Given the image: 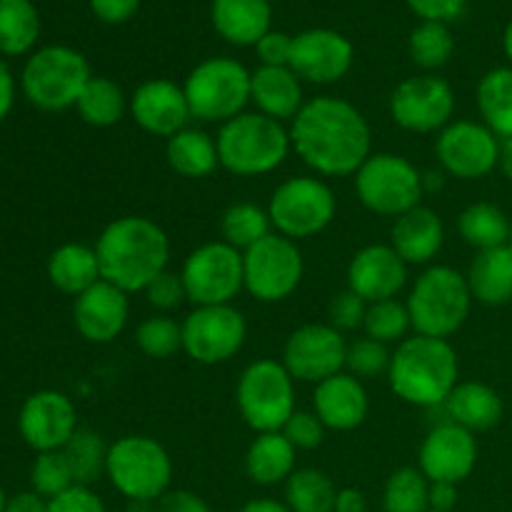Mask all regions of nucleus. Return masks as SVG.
I'll return each mask as SVG.
<instances>
[{
    "label": "nucleus",
    "instance_id": "47",
    "mask_svg": "<svg viewBox=\"0 0 512 512\" xmlns=\"http://www.w3.org/2000/svg\"><path fill=\"white\" fill-rule=\"evenodd\" d=\"M325 425L320 423V418L308 410H295L293 418L285 423V428L280 433L295 445V450H315L323 445L325 440Z\"/></svg>",
    "mask_w": 512,
    "mask_h": 512
},
{
    "label": "nucleus",
    "instance_id": "1",
    "mask_svg": "<svg viewBox=\"0 0 512 512\" xmlns=\"http://www.w3.org/2000/svg\"><path fill=\"white\" fill-rule=\"evenodd\" d=\"M290 143L298 158L325 178H345L373 155V133L353 103L318 95L290 120Z\"/></svg>",
    "mask_w": 512,
    "mask_h": 512
},
{
    "label": "nucleus",
    "instance_id": "51",
    "mask_svg": "<svg viewBox=\"0 0 512 512\" xmlns=\"http://www.w3.org/2000/svg\"><path fill=\"white\" fill-rule=\"evenodd\" d=\"M408 5L420 20L450 23V20H455L463 15L468 0H408Z\"/></svg>",
    "mask_w": 512,
    "mask_h": 512
},
{
    "label": "nucleus",
    "instance_id": "38",
    "mask_svg": "<svg viewBox=\"0 0 512 512\" xmlns=\"http://www.w3.org/2000/svg\"><path fill=\"white\" fill-rule=\"evenodd\" d=\"M220 233L228 245L245 253L248 248L258 245L260 240L275 233L270 223L268 208H260L255 203H235L230 205L220 220Z\"/></svg>",
    "mask_w": 512,
    "mask_h": 512
},
{
    "label": "nucleus",
    "instance_id": "21",
    "mask_svg": "<svg viewBox=\"0 0 512 512\" xmlns=\"http://www.w3.org/2000/svg\"><path fill=\"white\" fill-rule=\"evenodd\" d=\"M130 115L138 128L158 138H173L175 133L188 128L193 118L183 85L165 78L145 80L135 88L130 95Z\"/></svg>",
    "mask_w": 512,
    "mask_h": 512
},
{
    "label": "nucleus",
    "instance_id": "19",
    "mask_svg": "<svg viewBox=\"0 0 512 512\" xmlns=\"http://www.w3.org/2000/svg\"><path fill=\"white\" fill-rule=\"evenodd\" d=\"M78 410L73 400L58 390H38L23 403L18 415L20 438L35 453L63 450L78 430Z\"/></svg>",
    "mask_w": 512,
    "mask_h": 512
},
{
    "label": "nucleus",
    "instance_id": "63",
    "mask_svg": "<svg viewBox=\"0 0 512 512\" xmlns=\"http://www.w3.org/2000/svg\"><path fill=\"white\" fill-rule=\"evenodd\" d=\"M510 248H512V233H510Z\"/></svg>",
    "mask_w": 512,
    "mask_h": 512
},
{
    "label": "nucleus",
    "instance_id": "48",
    "mask_svg": "<svg viewBox=\"0 0 512 512\" xmlns=\"http://www.w3.org/2000/svg\"><path fill=\"white\" fill-rule=\"evenodd\" d=\"M143 293L145 298H148V303L153 305L155 310H163V313H170V310L180 308V305L188 300L183 278H180V273H170V270L160 273L158 278L143 290Z\"/></svg>",
    "mask_w": 512,
    "mask_h": 512
},
{
    "label": "nucleus",
    "instance_id": "13",
    "mask_svg": "<svg viewBox=\"0 0 512 512\" xmlns=\"http://www.w3.org/2000/svg\"><path fill=\"white\" fill-rule=\"evenodd\" d=\"M305 260L298 243L270 233L243 253L245 290L260 303H280L298 290Z\"/></svg>",
    "mask_w": 512,
    "mask_h": 512
},
{
    "label": "nucleus",
    "instance_id": "64",
    "mask_svg": "<svg viewBox=\"0 0 512 512\" xmlns=\"http://www.w3.org/2000/svg\"><path fill=\"white\" fill-rule=\"evenodd\" d=\"M428 512H438V510H428Z\"/></svg>",
    "mask_w": 512,
    "mask_h": 512
},
{
    "label": "nucleus",
    "instance_id": "8",
    "mask_svg": "<svg viewBox=\"0 0 512 512\" xmlns=\"http://www.w3.org/2000/svg\"><path fill=\"white\" fill-rule=\"evenodd\" d=\"M235 403L255 433H280L298 410L293 375L273 358L255 360L240 375Z\"/></svg>",
    "mask_w": 512,
    "mask_h": 512
},
{
    "label": "nucleus",
    "instance_id": "7",
    "mask_svg": "<svg viewBox=\"0 0 512 512\" xmlns=\"http://www.w3.org/2000/svg\"><path fill=\"white\" fill-rule=\"evenodd\" d=\"M90 78L93 73L83 53L68 45H45L25 63L20 88L35 108L58 113L75 108Z\"/></svg>",
    "mask_w": 512,
    "mask_h": 512
},
{
    "label": "nucleus",
    "instance_id": "45",
    "mask_svg": "<svg viewBox=\"0 0 512 512\" xmlns=\"http://www.w3.org/2000/svg\"><path fill=\"white\" fill-rule=\"evenodd\" d=\"M390 360L393 353L388 350V345L378 343L373 338H358L355 343H348V358H345V368L350 375H355L358 380L378 378V375H388Z\"/></svg>",
    "mask_w": 512,
    "mask_h": 512
},
{
    "label": "nucleus",
    "instance_id": "40",
    "mask_svg": "<svg viewBox=\"0 0 512 512\" xmlns=\"http://www.w3.org/2000/svg\"><path fill=\"white\" fill-rule=\"evenodd\" d=\"M108 448L110 445H105L103 438H100L95 430H75V435L63 448V455L68 458L70 470H73L75 485L90 488V485L105 473V465H108Z\"/></svg>",
    "mask_w": 512,
    "mask_h": 512
},
{
    "label": "nucleus",
    "instance_id": "39",
    "mask_svg": "<svg viewBox=\"0 0 512 512\" xmlns=\"http://www.w3.org/2000/svg\"><path fill=\"white\" fill-rule=\"evenodd\" d=\"M408 53L418 68L425 73L445 68L455 53V38L450 33L448 23H433L423 20L408 38Z\"/></svg>",
    "mask_w": 512,
    "mask_h": 512
},
{
    "label": "nucleus",
    "instance_id": "49",
    "mask_svg": "<svg viewBox=\"0 0 512 512\" xmlns=\"http://www.w3.org/2000/svg\"><path fill=\"white\" fill-rule=\"evenodd\" d=\"M260 65H270V68H288L290 55H293V35L283 33V30H270L255 45Z\"/></svg>",
    "mask_w": 512,
    "mask_h": 512
},
{
    "label": "nucleus",
    "instance_id": "11",
    "mask_svg": "<svg viewBox=\"0 0 512 512\" xmlns=\"http://www.w3.org/2000/svg\"><path fill=\"white\" fill-rule=\"evenodd\" d=\"M338 213V200L330 185L320 178L298 175L275 188L268 203L273 230L290 240H308L330 228Z\"/></svg>",
    "mask_w": 512,
    "mask_h": 512
},
{
    "label": "nucleus",
    "instance_id": "3",
    "mask_svg": "<svg viewBox=\"0 0 512 512\" xmlns=\"http://www.w3.org/2000/svg\"><path fill=\"white\" fill-rule=\"evenodd\" d=\"M460 360L450 340L413 335L398 343L388 370L390 390L415 408H443L460 383Z\"/></svg>",
    "mask_w": 512,
    "mask_h": 512
},
{
    "label": "nucleus",
    "instance_id": "59",
    "mask_svg": "<svg viewBox=\"0 0 512 512\" xmlns=\"http://www.w3.org/2000/svg\"><path fill=\"white\" fill-rule=\"evenodd\" d=\"M498 168L503 170L505 178L512 183V138H505L500 140V163Z\"/></svg>",
    "mask_w": 512,
    "mask_h": 512
},
{
    "label": "nucleus",
    "instance_id": "34",
    "mask_svg": "<svg viewBox=\"0 0 512 512\" xmlns=\"http://www.w3.org/2000/svg\"><path fill=\"white\" fill-rule=\"evenodd\" d=\"M458 233L470 248H475L480 253V250H493L510 245L512 223L498 205L473 203L460 213Z\"/></svg>",
    "mask_w": 512,
    "mask_h": 512
},
{
    "label": "nucleus",
    "instance_id": "15",
    "mask_svg": "<svg viewBox=\"0 0 512 512\" xmlns=\"http://www.w3.org/2000/svg\"><path fill=\"white\" fill-rule=\"evenodd\" d=\"M455 93L448 80L433 73L413 75L390 93V118L408 133H440L453 123Z\"/></svg>",
    "mask_w": 512,
    "mask_h": 512
},
{
    "label": "nucleus",
    "instance_id": "6",
    "mask_svg": "<svg viewBox=\"0 0 512 512\" xmlns=\"http://www.w3.org/2000/svg\"><path fill=\"white\" fill-rule=\"evenodd\" d=\"M105 475L130 503H155L173 483V460L158 440L125 435L108 448Z\"/></svg>",
    "mask_w": 512,
    "mask_h": 512
},
{
    "label": "nucleus",
    "instance_id": "43",
    "mask_svg": "<svg viewBox=\"0 0 512 512\" xmlns=\"http://www.w3.org/2000/svg\"><path fill=\"white\" fill-rule=\"evenodd\" d=\"M135 343L143 350L148 358L165 360L183 350V328L175 323L173 318L165 315H153V318L143 320L135 330Z\"/></svg>",
    "mask_w": 512,
    "mask_h": 512
},
{
    "label": "nucleus",
    "instance_id": "56",
    "mask_svg": "<svg viewBox=\"0 0 512 512\" xmlns=\"http://www.w3.org/2000/svg\"><path fill=\"white\" fill-rule=\"evenodd\" d=\"M15 103V80L13 73H10L8 65L0 60V123L8 118V113L13 110Z\"/></svg>",
    "mask_w": 512,
    "mask_h": 512
},
{
    "label": "nucleus",
    "instance_id": "9",
    "mask_svg": "<svg viewBox=\"0 0 512 512\" xmlns=\"http://www.w3.org/2000/svg\"><path fill=\"white\" fill-rule=\"evenodd\" d=\"M250 70L233 58H208L195 65L183 90L190 115L203 123H228L250 103Z\"/></svg>",
    "mask_w": 512,
    "mask_h": 512
},
{
    "label": "nucleus",
    "instance_id": "24",
    "mask_svg": "<svg viewBox=\"0 0 512 512\" xmlns=\"http://www.w3.org/2000/svg\"><path fill=\"white\" fill-rule=\"evenodd\" d=\"M368 390L355 375L338 373L315 385L313 413L328 430L348 433L360 428L368 418Z\"/></svg>",
    "mask_w": 512,
    "mask_h": 512
},
{
    "label": "nucleus",
    "instance_id": "30",
    "mask_svg": "<svg viewBox=\"0 0 512 512\" xmlns=\"http://www.w3.org/2000/svg\"><path fill=\"white\" fill-rule=\"evenodd\" d=\"M295 445L283 433H260L245 453V473L255 485L273 488L295 473Z\"/></svg>",
    "mask_w": 512,
    "mask_h": 512
},
{
    "label": "nucleus",
    "instance_id": "14",
    "mask_svg": "<svg viewBox=\"0 0 512 512\" xmlns=\"http://www.w3.org/2000/svg\"><path fill=\"white\" fill-rule=\"evenodd\" d=\"M183 328V350L200 365H220L243 350L248 338L245 315L233 305H200L190 310Z\"/></svg>",
    "mask_w": 512,
    "mask_h": 512
},
{
    "label": "nucleus",
    "instance_id": "17",
    "mask_svg": "<svg viewBox=\"0 0 512 512\" xmlns=\"http://www.w3.org/2000/svg\"><path fill=\"white\" fill-rule=\"evenodd\" d=\"M345 358L348 343L330 323H308L293 330L283 348L285 370L300 383L318 385L343 373Z\"/></svg>",
    "mask_w": 512,
    "mask_h": 512
},
{
    "label": "nucleus",
    "instance_id": "37",
    "mask_svg": "<svg viewBox=\"0 0 512 512\" xmlns=\"http://www.w3.org/2000/svg\"><path fill=\"white\" fill-rule=\"evenodd\" d=\"M338 488L328 473L300 468L285 483V505L293 512H335Z\"/></svg>",
    "mask_w": 512,
    "mask_h": 512
},
{
    "label": "nucleus",
    "instance_id": "25",
    "mask_svg": "<svg viewBox=\"0 0 512 512\" xmlns=\"http://www.w3.org/2000/svg\"><path fill=\"white\" fill-rule=\"evenodd\" d=\"M445 245V225L433 208L408 210L395 218L390 230V248L408 265H428L438 258Z\"/></svg>",
    "mask_w": 512,
    "mask_h": 512
},
{
    "label": "nucleus",
    "instance_id": "55",
    "mask_svg": "<svg viewBox=\"0 0 512 512\" xmlns=\"http://www.w3.org/2000/svg\"><path fill=\"white\" fill-rule=\"evenodd\" d=\"M5 512H48V500L43 495H38L35 490L30 493H18L13 498H8Z\"/></svg>",
    "mask_w": 512,
    "mask_h": 512
},
{
    "label": "nucleus",
    "instance_id": "31",
    "mask_svg": "<svg viewBox=\"0 0 512 512\" xmlns=\"http://www.w3.org/2000/svg\"><path fill=\"white\" fill-rule=\"evenodd\" d=\"M48 280L60 293L78 298L95 283H100V265L95 248L83 243H65L48 258Z\"/></svg>",
    "mask_w": 512,
    "mask_h": 512
},
{
    "label": "nucleus",
    "instance_id": "44",
    "mask_svg": "<svg viewBox=\"0 0 512 512\" xmlns=\"http://www.w3.org/2000/svg\"><path fill=\"white\" fill-rule=\"evenodd\" d=\"M30 483L38 495H43L45 500H53L58 495H63L65 490H70L75 485L73 470H70L68 458L63 455V450H50V453H38L35 458L33 470H30Z\"/></svg>",
    "mask_w": 512,
    "mask_h": 512
},
{
    "label": "nucleus",
    "instance_id": "52",
    "mask_svg": "<svg viewBox=\"0 0 512 512\" xmlns=\"http://www.w3.org/2000/svg\"><path fill=\"white\" fill-rule=\"evenodd\" d=\"M140 8V0H90V10L98 20L108 25H120L133 18Z\"/></svg>",
    "mask_w": 512,
    "mask_h": 512
},
{
    "label": "nucleus",
    "instance_id": "23",
    "mask_svg": "<svg viewBox=\"0 0 512 512\" xmlns=\"http://www.w3.org/2000/svg\"><path fill=\"white\" fill-rule=\"evenodd\" d=\"M130 318L128 293L115 288L108 280H100L93 288L80 293L73 305V320L78 333L88 343H113L125 330Z\"/></svg>",
    "mask_w": 512,
    "mask_h": 512
},
{
    "label": "nucleus",
    "instance_id": "18",
    "mask_svg": "<svg viewBox=\"0 0 512 512\" xmlns=\"http://www.w3.org/2000/svg\"><path fill=\"white\" fill-rule=\"evenodd\" d=\"M355 48L343 33L330 28H310L293 35V55L288 68L313 85H333L350 73Z\"/></svg>",
    "mask_w": 512,
    "mask_h": 512
},
{
    "label": "nucleus",
    "instance_id": "41",
    "mask_svg": "<svg viewBox=\"0 0 512 512\" xmlns=\"http://www.w3.org/2000/svg\"><path fill=\"white\" fill-rule=\"evenodd\" d=\"M385 512H428L430 480L420 468H398L383 488Z\"/></svg>",
    "mask_w": 512,
    "mask_h": 512
},
{
    "label": "nucleus",
    "instance_id": "35",
    "mask_svg": "<svg viewBox=\"0 0 512 512\" xmlns=\"http://www.w3.org/2000/svg\"><path fill=\"white\" fill-rule=\"evenodd\" d=\"M478 110L500 140L512 138V68H493L480 78Z\"/></svg>",
    "mask_w": 512,
    "mask_h": 512
},
{
    "label": "nucleus",
    "instance_id": "58",
    "mask_svg": "<svg viewBox=\"0 0 512 512\" xmlns=\"http://www.w3.org/2000/svg\"><path fill=\"white\" fill-rule=\"evenodd\" d=\"M238 512H293V510H290L285 503H278V500L273 498H258L245 503Z\"/></svg>",
    "mask_w": 512,
    "mask_h": 512
},
{
    "label": "nucleus",
    "instance_id": "16",
    "mask_svg": "<svg viewBox=\"0 0 512 512\" xmlns=\"http://www.w3.org/2000/svg\"><path fill=\"white\" fill-rule=\"evenodd\" d=\"M435 155L443 173L458 180H480L500 163V138L485 123L453 120L435 140Z\"/></svg>",
    "mask_w": 512,
    "mask_h": 512
},
{
    "label": "nucleus",
    "instance_id": "20",
    "mask_svg": "<svg viewBox=\"0 0 512 512\" xmlns=\"http://www.w3.org/2000/svg\"><path fill=\"white\" fill-rule=\"evenodd\" d=\"M478 465L475 433L455 423H440L425 435L418 453V468L430 483L460 485Z\"/></svg>",
    "mask_w": 512,
    "mask_h": 512
},
{
    "label": "nucleus",
    "instance_id": "28",
    "mask_svg": "<svg viewBox=\"0 0 512 512\" xmlns=\"http://www.w3.org/2000/svg\"><path fill=\"white\" fill-rule=\"evenodd\" d=\"M443 408L448 415V423L460 425L470 433H485V430L495 428L503 420L505 410L498 390L485 383H475V380L455 385Z\"/></svg>",
    "mask_w": 512,
    "mask_h": 512
},
{
    "label": "nucleus",
    "instance_id": "46",
    "mask_svg": "<svg viewBox=\"0 0 512 512\" xmlns=\"http://www.w3.org/2000/svg\"><path fill=\"white\" fill-rule=\"evenodd\" d=\"M365 313H368V303L353 293V290H343V293L333 295L328 305L330 325L340 333H353V330L363 328Z\"/></svg>",
    "mask_w": 512,
    "mask_h": 512
},
{
    "label": "nucleus",
    "instance_id": "62",
    "mask_svg": "<svg viewBox=\"0 0 512 512\" xmlns=\"http://www.w3.org/2000/svg\"><path fill=\"white\" fill-rule=\"evenodd\" d=\"M5 505H8V498H5V490L0 488V512H5Z\"/></svg>",
    "mask_w": 512,
    "mask_h": 512
},
{
    "label": "nucleus",
    "instance_id": "60",
    "mask_svg": "<svg viewBox=\"0 0 512 512\" xmlns=\"http://www.w3.org/2000/svg\"><path fill=\"white\" fill-rule=\"evenodd\" d=\"M423 185H425V193H430V190H440L445 185L443 173H435V170L423 173Z\"/></svg>",
    "mask_w": 512,
    "mask_h": 512
},
{
    "label": "nucleus",
    "instance_id": "53",
    "mask_svg": "<svg viewBox=\"0 0 512 512\" xmlns=\"http://www.w3.org/2000/svg\"><path fill=\"white\" fill-rule=\"evenodd\" d=\"M155 512H213V508L190 490H168L158 500V510Z\"/></svg>",
    "mask_w": 512,
    "mask_h": 512
},
{
    "label": "nucleus",
    "instance_id": "12",
    "mask_svg": "<svg viewBox=\"0 0 512 512\" xmlns=\"http://www.w3.org/2000/svg\"><path fill=\"white\" fill-rule=\"evenodd\" d=\"M185 295L195 308L200 305H233L240 290H245L243 253L225 240H213L185 258L183 270Z\"/></svg>",
    "mask_w": 512,
    "mask_h": 512
},
{
    "label": "nucleus",
    "instance_id": "33",
    "mask_svg": "<svg viewBox=\"0 0 512 512\" xmlns=\"http://www.w3.org/2000/svg\"><path fill=\"white\" fill-rule=\"evenodd\" d=\"M75 110L83 123L93 128H113L130 113V98H125L123 88L105 75H93L80 93Z\"/></svg>",
    "mask_w": 512,
    "mask_h": 512
},
{
    "label": "nucleus",
    "instance_id": "54",
    "mask_svg": "<svg viewBox=\"0 0 512 512\" xmlns=\"http://www.w3.org/2000/svg\"><path fill=\"white\" fill-rule=\"evenodd\" d=\"M458 505V485L430 483V510L453 512Z\"/></svg>",
    "mask_w": 512,
    "mask_h": 512
},
{
    "label": "nucleus",
    "instance_id": "4",
    "mask_svg": "<svg viewBox=\"0 0 512 512\" xmlns=\"http://www.w3.org/2000/svg\"><path fill=\"white\" fill-rule=\"evenodd\" d=\"M215 143L220 165L238 178L273 173L293 150L290 130L280 120L268 118L258 110L240 113L238 118L220 125Z\"/></svg>",
    "mask_w": 512,
    "mask_h": 512
},
{
    "label": "nucleus",
    "instance_id": "27",
    "mask_svg": "<svg viewBox=\"0 0 512 512\" xmlns=\"http://www.w3.org/2000/svg\"><path fill=\"white\" fill-rule=\"evenodd\" d=\"M250 103L258 108V113L280 120V123L293 120L305 105L303 80L290 68L260 65L250 75Z\"/></svg>",
    "mask_w": 512,
    "mask_h": 512
},
{
    "label": "nucleus",
    "instance_id": "57",
    "mask_svg": "<svg viewBox=\"0 0 512 512\" xmlns=\"http://www.w3.org/2000/svg\"><path fill=\"white\" fill-rule=\"evenodd\" d=\"M368 503H365V495L358 488H343L338 490V498H335V512H365Z\"/></svg>",
    "mask_w": 512,
    "mask_h": 512
},
{
    "label": "nucleus",
    "instance_id": "2",
    "mask_svg": "<svg viewBox=\"0 0 512 512\" xmlns=\"http://www.w3.org/2000/svg\"><path fill=\"white\" fill-rule=\"evenodd\" d=\"M98 253L100 278L125 293H140L168 270L170 240L155 220L143 215L115 218L93 245Z\"/></svg>",
    "mask_w": 512,
    "mask_h": 512
},
{
    "label": "nucleus",
    "instance_id": "29",
    "mask_svg": "<svg viewBox=\"0 0 512 512\" xmlns=\"http://www.w3.org/2000/svg\"><path fill=\"white\" fill-rule=\"evenodd\" d=\"M468 288L473 300L498 308L512 300V248L480 250L468 270Z\"/></svg>",
    "mask_w": 512,
    "mask_h": 512
},
{
    "label": "nucleus",
    "instance_id": "36",
    "mask_svg": "<svg viewBox=\"0 0 512 512\" xmlns=\"http://www.w3.org/2000/svg\"><path fill=\"white\" fill-rule=\"evenodd\" d=\"M40 38V15L33 0H0V53L25 55Z\"/></svg>",
    "mask_w": 512,
    "mask_h": 512
},
{
    "label": "nucleus",
    "instance_id": "26",
    "mask_svg": "<svg viewBox=\"0 0 512 512\" xmlns=\"http://www.w3.org/2000/svg\"><path fill=\"white\" fill-rule=\"evenodd\" d=\"M210 20L225 43L255 48L258 40L273 30V8L270 0H213Z\"/></svg>",
    "mask_w": 512,
    "mask_h": 512
},
{
    "label": "nucleus",
    "instance_id": "22",
    "mask_svg": "<svg viewBox=\"0 0 512 512\" xmlns=\"http://www.w3.org/2000/svg\"><path fill=\"white\" fill-rule=\"evenodd\" d=\"M408 285V263L390 245H365L348 265V290L365 303L398 298Z\"/></svg>",
    "mask_w": 512,
    "mask_h": 512
},
{
    "label": "nucleus",
    "instance_id": "5",
    "mask_svg": "<svg viewBox=\"0 0 512 512\" xmlns=\"http://www.w3.org/2000/svg\"><path fill=\"white\" fill-rule=\"evenodd\" d=\"M415 335L448 340L458 333L473 308L468 278L450 265H430L418 275L408 300Z\"/></svg>",
    "mask_w": 512,
    "mask_h": 512
},
{
    "label": "nucleus",
    "instance_id": "42",
    "mask_svg": "<svg viewBox=\"0 0 512 512\" xmlns=\"http://www.w3.org/2000/svg\"><path fill=\"white\" fill-rule=\"evenodd\" d=\"M410 328H413V323H410L408 305L400 303L398 298L380 300V303L368 305V313H365L363 323V330L368 338L385 345L403 343Z\"/></svg>",
    "mask_w": 512,
    "mask_h": 512
},
{
    "label": "nucleus",
    "instance_id": "61",
    "mask_svg": "<svg viewBox=\"0 0 512 512\" xmlns=\"http://www.w3.org/2000/svg\"><path fill=\"white\" fill-rule=\"evenodd\" d=\"M503 48H505V55H508V60L512 63V20H510L508 28H505V33H503Z\"/></svg>",
    "mask_w": 512,
    "mask_h": 512
},
{
    "label": "nucleus",
    "instance_id": "50",
    "mask_svg": "<svg viewBox=\"0 0 512 512\" xmlns=\"http://www.w3.org/2000/svg\"><path fill=\"white\" fill-rule=\"evenodd\" d=\"M48 512H108L105 503L85 485H73L58 498L48 500Z\"/></svg>",
    "mask_w": 512,
    "mask_h": 512
},
{
    "label": "nucleus",
    "instance_id": "10",
    "mask_svg": "<svg viewBox=\"0 0 512 512\" xmlns=\"http://www.w3.org/2000/svg\"><path fill=\"white\" fill-rule=\"evenodd\" d=\"M355 193L370 213L400 218L423 200V173L403 155L373 153L355 173Z\"/></svg>",
    "mask_w": 512,
    "mask_h": 512
},
{
    "label": "nucleus",
    "instance_id": "32",
    "mask_svg": "<svg viewBox=\"0 0 512 512\" xmlns=\"http://www.w3.org/2000/svg\"><path fill=\"white\" fill-rule=\"evenodd\" d=\"M165 160L170 168L183 178H208L220 165L218 143L210 133L200 128H185L168 138L165 145Z\"/></svg>",
    "mask_w": 512,
    "mask_h": 512
}]
</instances>
